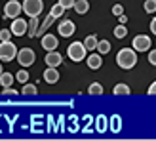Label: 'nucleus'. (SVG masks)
Instances as JSON below:
<instances>
[{"label": "nucleus", "mask_w": 156, "mask_h": 141, "mask_svg": "<svg viewBox=\"0 0 156 141\" xmlns=\"http://www.w3.org/2000/svg\"><path fill=\"white\" fill-rule=\"evenodd\" d=\"M73 8H74V12L78 15H84V13L90 12V2H88V0H76Z\"/></svg>", "instance_id": "4468645a"}, {"label": "nucleus", "mask_w": 156, "mask_h": 141, "mask_svg": "<svg viewBox=\"0 0 156 141\" xmlns=\"http://www.w3.org/2000/svg\"><path fill=\"white\" fill-rule=\"evenodd\" d=\"M15 80V76L12 73H2L0 74V84H2V88H8V86H12Z\"/></svg>", "instance_id": "f3484780"}, {"label": "nucleus", "mask_w": 156, "mask_h": 141, "mask_svg": "<svg viewBox=\"0 0 156 141\" xmlns=\"http://www.w3.org/2000/svg\"><path fill=\"white\" fill-rule=\"evenodd\" d=\"M38 29H40V25H38V17H30L29 21V31H27V34L30 38H34L38 34Z\"/></svg>", "instance_id": "2eb2a0df"}, {"label": "nucleus", "mask_w": 156, "mask_h": 141, "mask_svg": "<svg viewBox=\"0 0 156 141\" xmlns=\"http://www.w3.org/2000/svg\"><path fill=\"white\" fill-rule=\"evenodd\" d=\"M129 92H131V88H129L128 84H124V82L116 84V86H114V90H112L114 96H129Z\"/></svg>", "instance_id": "dca6fc26"}, {"label": "nucleus", "mask_w": 156, "mask_h": 141, "mask_svg": "<svg viewBox=\"0 0 156 141\" xmlns=\"http://www.w3.org/2000/svg\"><path fill=\"white\" fill-rule=\"evenodd\" d=\"M112 13L116 15V17H120V15L124 13V6H122V4H114V6H112Z\"/></svg>", "instance_id": "c85d7f7f"}, {"label": "nucleus", "mask_w": 156, "mask_h": 141, "mask_svg": "<svg viewBox=\"0 0 156 141\" xmlns=\"http://www.w3.org/2000/svg\"><path fill=\"white\" fill-rule=\"evenodd\" d=\"M4 73V70H2V63H0V74H2Z\"/></svg>", "instance_id": "72a5a7b5"}, {"label": "nucleus", "mask_w": 156, "mask_h": 141, "mask_svg": "<svg viewBox=\"0 0 156 141\" xmlns=\"http://www.w3.org/2000/svg\"><path fill=\"white\" fill-rule=\"evenodd\" d=\"M15 80H19L21 84H25V82H29V73L25 70V67L23 69H19L17 73H15Z\"/></svg>", "instance_id": "393cba45"}, {"label": "nucleus", "mask_w": 156, "mask_h": 141, "mask_svg": "<svg viewBox=\"0 0 156 141\" xmlns=\"http://www.w3.org/2000/svg\"><path fill=\"white\" fill-rule=\"evenodd\" d=\"M86 63H88V67L90 69H99L101 65H103V57H101V53L97 52V53H91V56H88L86 57Z\"/></svg>", "instance_id": "f8f14e48"}, {"label": "nucleus", "mask_w": 156, "mask_h": 141, "mask_svg": "<svg viewBox=\"0 0 156 141\" xmlns=\"http://www.w3.org/2000/svg\"><path fill=\"white\" fill-rule=\"evenodd\" d=\"M57 2H59L61 6H63L65 10H69V8H73V6H74V2H76V0H57Z\"/></svg>", "instance_id": "c756f323"}, {"label": "nucleus", "mask_w": 156, "mask_h": 141, "mask_svg": "<svg viewBox=\"0 0 156 141\" xmlns=\"http://www.w3.org/2000/svg\"><path fill=\"white\" fill-rule=\"evenodd\" d=\"M88 93H91V96H101V93H103V86L99 82H93V84H90Z\"/></svg>", "instance_id": "5701e85b"}, {"label": "nucleus", "mask_w": 156, "mask_h": 141, "mask_svg": "<svg viewBox=\"0 0 156 141\" xmlns=\"http://www.w3.org/2000/svg\"><path fill=\"white\" fill-rule=\"evenodd\" d=\"M67 10H65V8L63 6H61L59 2L55 4V6H51V10H50V13L53 15V17H55V19H59V17H63V13H65Z\"/></svg>", "instance_id": "aec40b11"}, {"label": "nucleus", "mask_w": 156, "mask_h": 141, "mask_svg": "<svg viewBox=\"0 0 156 141\" xmlns=\"http://www.w3.org/2000/svg\"><path fill=\"white\" fill-rule=\"evenodd\" d=\"M57 46H59L57 36H53V34H44V36H42V48H44L46 52L57 50Z\"/></svg>", "instance_id": "9b49d317"}, {"label": "nucleus", "mask_w": 156, "mask_h": 141, "mask_svg": "<svg viewBox=\"0 0 156 141\" xmlns=\"http://www.w3.org/2000/svg\"><path fill=\"white\" fill-rule=\"evenodd\" d=\"M126 34H128V27L124 25V23H120V25L114 27V36H116V38H124Z\"/></svg>", "instance_id": "b1692460"}, {"label": "nucleus", "mask_w": 156, "mask_h": 141, "mask_svg": "<svg viewBox=\"0 0 156 141\" xmlns=\"http://www.w3.org/2000/svg\"><path fill=\"white\" fill-rule=\"evenodd\" d=\"M151 33L156 34V17H152V21H151Z\"/></svg>", "instance_id": "473e14b6"}, {"label": "nucleus", "mask_w": 156, "mask_h": 141, "mask_svg": "<svg viewBox=\"0 0 156 141\" xmlns=\"http://www.w3.org/2000/svg\"><path fill=\"white\" fill-rule=\"evenodd\" d=\"M2 96H12V97H15V96H19V92L17 90H12V86H8V88L2 90Z\"/></svg>", "instance_id": "cd10ccee"}, {"label": "nucleus", "mask_w": 156, "mask_h": 141, "mask_svg": "<svg viewBox=\"0 0 156 141\" xmlns=\"http://www.w3.org/2000/svg\"><path fill=\"white\" fill-rule=\"evenodd\" d=\"M38 90H36V86L34 84H29V82H25L23 84V88H21V93L23 96H34Z\"/></svg>", "instance_id": "412c9836"}, {"label": "nucleus", "mask_w": 156, "mask_h": 141, "mask_svg": "<svg viewBox=\"0 0 156 141\" xmlns=\"http://www.w3.org/2000/svg\"><path fill=\"white\" fill-rule=\"evenodd\" d=\"M10 31H12L13 36H23V34H27V31H29V21L21 19V17H15V19L12 21Z\"/></svg>", "instance_id": "0eeeda50"}, {"label": "nucleus", "mask_w": 156, "mask_h": 141, "mask_svg": "<svg viewBox=\"0 0 156 141\" xmlns=\"http://www.w3.org/2000/svg\"><path fill=\"white\" fill-rule=\"evenodd\" d=\"M12 38V31L10 29H0V42H6Z\"/></svg>", "instance_id": "bb28decb"}, {"label": "nucleus", "mask_w": 156, "mask_h": 141, "mask_svg": "<svg viewBox=\"0 0 156 141\" xmlns=\"http://www.w3.org/2000/svg\"><path fill=\"white\" fill-rule=\"evenodd\" d=\"M61 61H63V57H61V53L57 50H51L46 53V65L48 67H59Z\"/></svg>", "instance_id": "9d476101"}, {"label": "nucleus", "mask_w": 156, "mask_h": 141, "mask_svg": "<svg viewBox=\"0 0 156 141\" xmlns=\"http://www.w3.org/2000/svg\"><path fill=\"white\" fill-rule=\"evenodd\" d=\"M44 10L42 0H23V13H27L29 17H38Z\"/></svg>", "instance_id": "7ed1b4c3"}, {"label": "nucleus", "mask_w": 156, "mask_h": 141, "mask_svg": "<svg viewBox=\"0 0 156 141\" xmlns=\"http://www.w3.org/2000/svg\"><path fill=\"white\" fill-rule=\"evenodd\" d=\"M143 8H145L147 13H154V12H156V0H145Z\"/></svg>", "instance_id": "a878e982"}, {"label": "nucleus", "mask_w": 156, "mask_h": 141, "mask_svg": "<svg viewBox=\"0 0 156 141\" xmlns=\"http://www.w3.org/2000/svg\"><path fill=\"white\" fill-rule=\"evenodd\" d=\"M44 80L48 84H55L59 80V73H57V67H48L44 70Z\"/></svg>", "instance_id": "ddd939ff"}, {"label": "nucleus", "mask_w": 156, "mask_h": 141, "mask_svg": "<svg viewBox=\"0 0 156 141\" xmlns=\"http://www.w3.org/2000/svg\"><path fill=\"white\" fill-rule=\"evenodd\" d=\"M149 63L156 67V50H149Z\"/></svg>", "instance_id": "7c9ffc66"}, {"label": "nucleus", "mask_w": 156, "mask_h": 141, "mask_svg": "<svg viewBox=\"0 0 156 141\" xmlns=\"http://www.w3.org/2000/svg\"><path fill=\"white\" fill-rule=\"evenodd\" d=\"M147 93H149V96H156V82H152V84L149 86V90H147Z\"/></svg>", "instance_id": "2f4dec72"}, {"label": "nucleus", "mask_w": 156, "mask_h": 141, "mask_svg": "<svg viewBox=\"0 0 156 141\" xmlns=\"http://www.w3.org/2000/svg\"><path fill=\"white\" fill-rule=\"evenodd\" d=\"M53 21H55V17H53L51 13H48V17H46V21H44L42 25H40V29H38V34H44L46 31H48V29L51 27V23H53ZM38 34H36V36H38Z\"/></svg>", "instance_id": "6ab92c4d"}, {"label": "nucleus", "mask_w": 156, "mask_h": 141, "mask_svg": "<svg viewBox=\"0 0 156 141\" xmlns=\"http://www.w3.org/2000/svg\"><path fill=\"white\" fill-rule=\"evenodd\" d=\"M57 31H59V34H61V36H65V38H67V36H73V34H74L76 25H74L71 19H63V21L59 23Z\"/></svg>", "instance_id": "1a4fd4ad"}, {"label": "nucleus", "mask_w": 156, "mask_h": 141, "mask_svg": "<svg viewBox=\"0 0 156 141\" xmlns=\"http://www.w3.org/2000/svg\"><path fill=\"white\" fill-rule=\"evenodd\" d=\"M67 56L71 61H74V63H80L82 59L88 57V48H86L84 42H73V44H69V48H67Z\"/></svg>", "instance_id": "f03ea898"}, {"label": "nucleus", "mask_w": 156, "mask_h": 141, "mask_svg": "<svg viewBox=\"0 0 156 141\" xmlns=\"http://www.w3.org/2000/svg\"><path fill=\"white\" fill-rule=\"evenodd\" d=\"M97 52L101 53V56L108 53V52H111V42H108V40H99V44H97Z\"/></svg>", "instance_id": "4be33fe9"}, {"label": "nucleus", "mask_w": 156, "mask_h": 141, "mask_svg": "<svg viewBox=\"0 0 156 141\" xmlns=\"http://www.w3.org/2000/svg\"><path fill=\"white\" fill-rule=\"evenodd\" d=\"M116 63H118L120 69H133L137 65V53L133 48H122L118 53H116Z\"/></svg>", "instance_id": "f257e3e1"}, {"label": "nucleus", "mask_w": 156, "mask_h": 141, "mask_svg": "<svg viewBox=\"0 0 156 141\" xmlns=\"http://www.w3.org/2000/svg\"><path fill=\"white\" fill-rule=\"evenodd\" d=\"M17 57V48H15V44L6 40V42H0V61H13Z\"/></svg>", "instance_id": "20e7f679"}, {"label": "nucleus", "mask_w": 156, "mask_h": 141, "mask_svg": "<svg viewBox=\"0 0 156 141\" xmlns=\"http://www.w3.org/2000/svg\"><path fill=\"white\" fill-rule=\"evenodd\" d=\"M21 12H23V4H19L17 0H10V2H6V6H4V17H8V19L19 17Z\"/></svg>", "instance_id": "423d86ee"}, {"label": "nucleus", "mask_w": 156, "mask_h": 141, "mask_svg": "<svg viewBox=\"0 0 156 141\" xmlns=\"http://www.w3.org/2000/svg\"><path fill=\"white\" fill-rule=\"evenodd\" d=\"M17 63H19V67H30L34 63V59H36V53L30 50V48H21V50H17Z\"/></svg>", "instance_id": "39448f33"}, {"label": "nucleus", "mask_w": 156, "mask_h": 141, "mask_svg": "<svg viewBox=\"0 0 156 141\" xmlns=\"http://www.w3.org/2000/svg\"><path fill=\"white\" fill-rule=\"evenodd\" d=\"M131 44H133V50L135 52H149L152 42H151V38L147 36V34H137Z\"/></svg>", "instance_id": "6e6552de"}, {"label": "nucleus", "mask_w": 156, "mask_h": 141, "mask_svg": "<svg viewBox=\"0 0 156 141\" xmlns=\"http://www.w3.org/2000/svg\"><path fill=\"white\" fill-rule=\"evenodd\" d=\"M84 44H86V48L88 50H97V44H99V40H97V36L95 34H90V36H86V40H84Z\"/></svg>", "instance_id": "a211bd4d"}]
</instances>
